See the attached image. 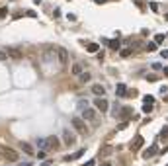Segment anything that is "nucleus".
<instances>
[{
    "instance_id": "obj_1",
    "label": "nucleus",
    "mask_w": 168,
    "mask_h": 166,
    "mask_svg": "<svg viewBox=\"0 0 168 166\" xmlns=\"http://www.w3.org/2000/svg\"><path fill=\"white\" fill-rule=\"evenodd\" d=\"M2 156L10 162H16L18 160V151H14L12 147H2Z\"/></svg>"
},
{
    "instance_id": "obj_2",
    "label": "nucleus",
    "mask_w": 168,
    "mask_h": 166,
    "mask_svg": "<svg viewBox=\"0 0 168 166\" xmlns=\"http://www.w3.org/2000/svg\"><path fill=\"white\" fill-rule=\"evenodd\" d=\"M71 123H72V127H74L78 133H82V135H86V133H88V127H86V123H84L80 117H72Z\"/></svg>"
},
{
    "instance_id": "obj_3",
    "label": "nucleus",
    "mask_w": 168,
    "mask_h": 166,
    "mask_svg": "<svg viewBox=\"0 0 168 166\" xmlns=\"http://www.w3.org/2000/svg\"><path fill=\"white\" fill-rule=\"evenodd\" d=\"M94 104H96V107L102 111V113H106V111H108V107H109L108 100H106V98H102V96H98V100H94Z\"/></svg>"
},
{
    "instance_id": "obj_4",
    "label": "nucleus",
    "mask_w": 168,
    "mask_h": 166,
    "mask_svg": "<svg viewBox=\"0 0 168 166\" xmlns=\"http://www.w3.org/2000/svg\"><path fill=\"white\" fill-rule=\"evenodd\" d=\"M143 143H145V141H143V135H137L133 141H131V151H133V152H137L139 148L143 147Z\"/></svg>"
},
{
    "instance_id": "obj_5",
    "label": "nucleus",
    "mask_w": 168,
    "mask_h": 166,
    "mask_svg": "<svg viewBox=\"0 0 168 166\" xmlns=\"http://www.w3.org/2000/svg\"><path fill=\"white\" fill-rule=\"evenodd\" d=\"M47 145H49V148H53V151H57V148L61 147V141L57 139L55 135H49V137H47Z\"/></svg>"
},
{
    "instance_id": "obj_6",
    "label": "nucleus",
    "mask_w": 168,
    "mask_h": 166,
    "mask_svg": "<svg viewBox=\"0 0 168 166\" xmlns=\"http://www.w3.org/2000/svg\"><path fill=\"white\" fill-rule=\"evenodd\" d=\"M82 119H86V121H96V111L86 107V110H82Z\"/></svg>"
},
{
    "instance_id": "obj_7",
    "label": "nucleus",
    "mask_w": 168,
    "mask_h": 166,
    "mask_svg": "<svg viewBox=\"0 0 168 166\" xmlns=\"http://www.w3.org/2000/svg\"><path fill=\"white\" fill-rule=\"evenodd\" d=\"M63 141H65V145H67V147H71V145H74V135H72L68 129H65V131H63Z\"/></svg>"
},
{
    "instance_id": "obj_8",
    "label": "nucleus",
    "mask_w": 168,
    "mask_h": 166,
    "mask_svg": "<svg viewBox=\"0 0 168 166\" xmlns=\"http://www.w3.org/2000/svg\"><path fill=\"white\" fill-rule=\"evenodd\" d=\"M57 57H59V65H67V61H68V53L65 51V49H61V51L57 53Z\"/></svg>"
},
{
    "instance_id": "obj_9",
    "label": "nucleus",
    "mask_w": 168,
    "mask_h": 166,
    "mask_svg": "<svg viewBox=\"0 0 168 166\" xmlns=\"http://www.w3.org/2000/svg\"><path fill=\"white\" fill-rule=\"evenodd\" d=\"M84 155V148H80L78 152H72V155H68V156H65V162H71V160H76V158H80V156Z\"/></svg>"
},
{
    "instance_id": "obj_10",
    "label": "nucleus",
    "mask_w": 168,
    "mask_h": 166,
    "mask_svg": "<svg viewBox=\"0 0 168 166\" xmlns=\"http://www.w3.org/2000/svg\"><path fill=\"white\" fill-rule=\"evenodd\" d=\"M104 92H106V88L102 84H94L92 86V94L94 96H104Z\"/></svg>"
},
{
    "instance_id": "obj_11",
    "label": "nucleus",
    "mask_w": 168,
    "mask_h": 166,
    "mask_svg": "<svg viewBox=\"0 0 168 166\" xmlns=\"http://www.w3.org/2000/svg\"><path fill=\"white\" fill-rule=\"evenodd\" d=\"M116 94H117L119 98H125V96H127V88H125V84H117Z\"/></svg>"
},
{
    "instance_id": "obj_12",
    "label": "nucleus",
    "mask_w": 168,
    "mask_h": 166,
    "mask_svg": "<svg viewBox=\"0 0 168 166\" xmlns=\"http://www.w3.org/2000/svg\"><path fill=\"white\" fill-rule=\"evenodd\" d=\"M20 147H22V151L26 152V155H30V156L33 155V147H31L30 143H20Z\"/></svg>"
},
{
    "instance_id": "obj_13",
    "label": "nucleus",
    "mask_w": 168,
    "mask_h": 166,
    "mask_svg": "<svg viewBox=\"0 0 168 166\" xmlns=\"http://www.w3.org/2000/svg\"><path fill=\"white\" fill-rule=\"evenodd\" d=\"M8 57H14V59H22V51H20V49H8Z\"/></svg>"
},
{
    "instance_id": "obj_14",
    "label": "nucleus",
    "mask_w": 168,
    "mask_h": 166,
    "mask_svg": "<svg viewBox=\"0 0 168 166\" xmlns=\"http://www.w3.org/2000/svg\"><path fill=\"white\" fill-rule=\"evenodd\" d=\"M119 55L123 57V59H127V57L133 55V49H131V47H123V49H119Z\"/></svg>"
},
{
    "instance_id": "obj_15",
    "label": "nucleus",
    "mask_w": 168,
    "mask_h": 166,
    "mask_svg": "<svg viewBox=\"0 0 168 166\" xmlns=\"http://www.w3.org/2000/svg\"><path fill=\"white\" fill-rule=\"evenodd\" d=\"M86 49H88V53H98L100 51V45L98 43H86Z\"/></svg>"
},
{
    "instance_id": "obj_16",
    "label": "nucleus",
    "mask_w": 168,
    "mask_h": 166,
    "mask_svg": "<svg viewBox=\"0 0 168 166\" xmlns=\"http://www.w3.org/2000/svg\"><path fill=\"white\" fill-rule=\"evenodd\" d=\"M71 72L76 74V76H80V72H82V65H80V63H74V65H72V69H71Z\"/></svg>"
},
{
    "instance_id": "obj_17",
    "label": "nucleus",
    "mask_w": 168,
    "mask_h": 166,
    "mask_svg": "<svg viewBox=\"0 0 168 166\" xmlns=\"http://www.w3.org/2000/svg\"><path fill=\"white\" fill-rule=\"evenodd\" d=\"M108 45H109V49H113V51H117V49L121 47V41H119V39H113V41H108Z\"/></svg>"
},
{
    "instance_id": "obj_18",
    "label": "nucleus",
    "mask_w": 168,
    "mask_h": 166,
    "mask_svg": "<svg viewBox=\"0 0 168 166\" xmlns=\"http://www.w3.org/2000/svg\"><path fill=\"white\" fill-rule=\"evenodd\" d=\"M154 152H157V147H151V148H147L145 152H143V156H145V158H149V156H153Z\"/></svg>"
},
{
    "instance_id": "obj_19",
    "label": "nucleus",
    "mask_w": 168,
    "mask_h": 166,
    "mask_svg": "<svg viewBox=\"0 0 168 166\" xmlns=\"http://www.w3.org/2000/svg\"><path fill=\"white\" fill-rule=\"evenodd\" d=\"M164 37H166V35H162V33H157V35H154V43L160 45L162 41H164Z\"/></svg>"
},
{
    "instance_id": "obj_20",
    "label": "nucleus",
    "mask_w": 168,
    "mask_h": 166,
    "mask_svg": "<svg viewBox=\"0 0 168 166\" xmlns=\"http://www.w3.org/2000/svg\"><path fill=\"white\" fill-rule=\"evenodd\" d=\"M109 152H112V147H109V145H106V147L100 151V155H102V156H108Z\"/></svg>"
},
{
    "instance_id": "obj_21",
    "label": "nucleus",
    "mask_w": 168,
    "mask_h": 166,
    "mask_svg": "<svg viewBox=\"0 0 168 166\" xmlns=\"http://www.w3.org/2000/svg\"><path fill=\"white\" fill-rule=\"evenodd\" d=\"M143 102H145V104H154V96H151V94H147V96L143 98Z\"/></svg>"
},
{
    "instance_id": "obj_22",
    "label": "nucleus",
    "mask_w": 168,
    "mask_h": 166,
    "mask_svg": "<svg viewBox=\"0 0 168 166\" xmlns=\"http://www.w3.org/2000/svg\"><path fill=\"white\" fill-rule=\"evenodd\" d=\"M90 80V74L88 72H80V82H88Z\"/></svg>"
},
{
    "instance_id": "obj_23",
    "label": "nucleus",
    "mask_w": 168,
    "mask_h": 166,
    "mask_svg": "<svg viewBox=\"0 0 168 166\" xmlns=\"http://www.w3.org/2000/svg\"><path fill=\"white\" fill-rule=\"evenodd\" d=\"M6 16H8V8H6V6H2V8H0V20L6 18Z\"/></svg>"
},
{
    "instance_id": "obj_24",
    "label": "nucleus",
    "mask_w": 168,
    "mask_h": 166,
    "mask_svg": "<svg viewBox=\"0 0 168 166\" xmlns=\"http://www.w3.org/2000/svg\"><path fill=\"white\" fill-rule=\"evenodd\" d=\"M37 145H39L41 148H47V147H49V145H47V139H39V141H37Z\"/></svg>"
},
{
    "instance_id": "obj_25",
    "label": "nucleus",
    "mask_w": 168,
    "mask_h": 166,
    "mask_svg": "<svg viewBox=\"0 0 168 166\" xmlns=\"http://www.w3.org/2000/svg\"><path fill=\"white\" fill-rule=\"evenodd\" d=\"M143 111H145V113L153 111V104H145V106H143Z\"/></svg>"
},
{
    "instance_id": "obj_26",
    "label": "nucleus",
    "mask_w": 168,
    "mask_h": 166,
    "mask_svg": "<svg viewBox=\"0 0 168 166\" xmlns=\"http://www.w3.org/2000/svg\"><path fill=\"white\" fill-rule=\"evenodd\" d=\"M127 113H131V110L129 107H123V110H121V115H117V117H127Z\"/></svg>"
},
{
    "instance_id": "obj_27",
    "label": "nucleus",
    "mask_w": 168,
    "mask_h": 166,
    "mask_svg": "<svg viewBox=\"0 0 168 166\" xmlns=\"http://www.w3.org/2000/svg\"><path fill=\"white\" fill-rule=\"evenodd\" d=\"M147 51H157V43H147Z\"/></svg>"
},
{
    "instance_id": "obj_28",
    "label": "nucleus",
    "mask_w": 168,
    "mask_h": 166,
    "mask_svg": "<svg viewBox=\"0 0 168 166\" xmlns=\"http://www.w3.org/2000/svg\"><path fill=\"white\" fill-rule=\"evenodd\" d=\"M160 137H162V139H168V125H166V127H162V133H160Z\"/></svg>"
},
{
    "instance_id": "obj_29",
    "label": "nucleus",
    "mask_w": 168,
    "mask_h": 166,
    "mask_svg": "<svg viewBox=\"0 0 168 166\" xmlns=\"http://www.w3.org/2000/svg\"><path fill=\"white\" fill-rule=\"evenodd\" d=\"M4 59H8V51H2V49H0V61H4Z\"/></svg>"
},
{
    "instance_id": "obj_30",
    "label": "nucleus",
    "mask_w": 168,
    "mask_h": 166,
    "mask_svg": "<svg viewBox=\"0 0 168 166\" xmlns=\"http://www.w3.org/2000/svg\"><path fill=\"white\" fill-rule=\"evenodd\" d=\"M147 80H149V82H157L158 76H154V74H149V76H147Z\"/></svg>"
},
{
    "instance_id": "obj_31",
    "label": "nucleus",
    "mask_w": 168,
    "mask_h": 166,
    "mask_svg": "<svg viewBox=\"0 0 168 166\" xmlns=\"http://www.w3.org/2000/svg\"><path fill=\"white\" fill-rule=\"evenodd\" d=\"M78 110H86V100H80L78 102Z\"/></svg>"
},
{
    "instance_id": "obj_32",
    "label": "nucleus",
    "mask_w": 168,
    "mask_h": 166,
    "mask_svg": "<svg viewBox=\"0 0 168 166\" xmlns=\"http://www.w3.org/2000/svg\"><path fill=\"white\" fill-rule=\"evenodd\" d=\"M151 10H153V12H158V4L153 2V4H151Z\"/></svg>"
},
{
    "instance_id": "obj_33",
    "label": "nucleus",
    "mask_w": 168,
    "mask_h": 166,
    "mask_svg": "<svg viewBox=\"0 0 168 166\" xmlns=\"http://www.w3.org/2000/svg\"><path fill=\"white\" fill-rule=\"evenodd\" d=\"M94 162H96V160H88V162H84L82 166H94Z\"/></svg>"
},
{
    "instance_id": "obj_34",
    "label": "nucleus",
    "mask_w": 168,
    "mask_h": 166,
    "mask_svg": "<svg viewBox=\"0 0 168 166\" xmlns=\"http://www.w3.org/2000/svg\"><path fill=\"white\" fill-rule=\"evenodd\" d=\"M41 166H51V160H45V162H43Z\"/></svg>"
},
{
    "instance_id": "obj_35",
    "label": "nucleus",
    "mask_w": 168,
    "mask_h": 166,
    "mask_svg": "<svg viewBox=\"0 0 168 166\" xmlns=\"http://www.w3.org/2000/svg\"><path fill=\"white\" fill-rule=\"evenodd\" d=\"M164 76H168V66H164Z\"/></svg>"
},
{
    "instance_id": "obj_36",
    "label": "nucleus",
    "mask_w": 168,
    "mask_h": 166,
    "mask_svg": "<svg viewBox=\"0 0 168 166\" xmlns=\"http://www.w3.org/2000/svg\"><path fill=\"white\" fill-rule=\"evenodd\" d=\"M106 2V0H96V4H104Z\"/></svg>"
},
{
    "instance_id": "obj_37",
    "label": "nucleus",
    "mask_w": 168,
    "mask_h": 166,
    "mask_svg": "<svg viewBox=\"0 0 168 166\" xmlns=\"http://www.w3.org/2000/svg\"><path fill=\"white\" fill-rule=\"evenodd\" d=\"M33 2H35V4H39V2H41V0H33Z\"/></svg>"
},
{
    "instance_id": "obj_38",
    "label": "nucleus",
    "mask_w": 168,
    "mask_h": 166,
    "mask_svg": "<svg viewBox=\"0 0 168 166\" xmlns=\"http://www.w3.org/2000/svg\"><path fill=\"white\" fill-rule=\"evenodd\" d=\"M0 155H2V147H0Z\"/></svg>"
},
{
    "instance_id": "obj_39",
    "label": "nucleus",
    "mask_w": 168,
    "mask_h": 166,
    "mask_svg": "<svg viewBox=\"0 0 168 166\" xmlns=\"http://www.w3.org/2000/svg\"><path fill=\"white\" fill-rule=\"evenodd\" d=\"M166 20H168V14H166Z\"/></svg>"
},
{
    "instance_id": "obj_40",
    "label": "nucleus",
    "mask_w": 168,
    "mask_h": 166,
    "mask_svg": "<svg viewBox=\"0 0 168 166\" xmlns=\"http://www.w3.org/2000/svg\"><path fill=\"white\" fill-rule=\"evenodd\" d=\"M166 59H168V57H166Z\"/></svg>"
},
{
    "instance_id": "obj_41",
    "label": "nucleus",
    "mask_w": 168,
    "mask_h": 166,
    "mask_svg": "<svg viewBox=\"0 0 168 166\" xmlns=\"http://www.w3.org/2000/svg\"><path fill=\"white\" fill-rule=\"evenodd\" d=\"M166 37H168V35H166Z\"/></svg>"
}]
</instances>
